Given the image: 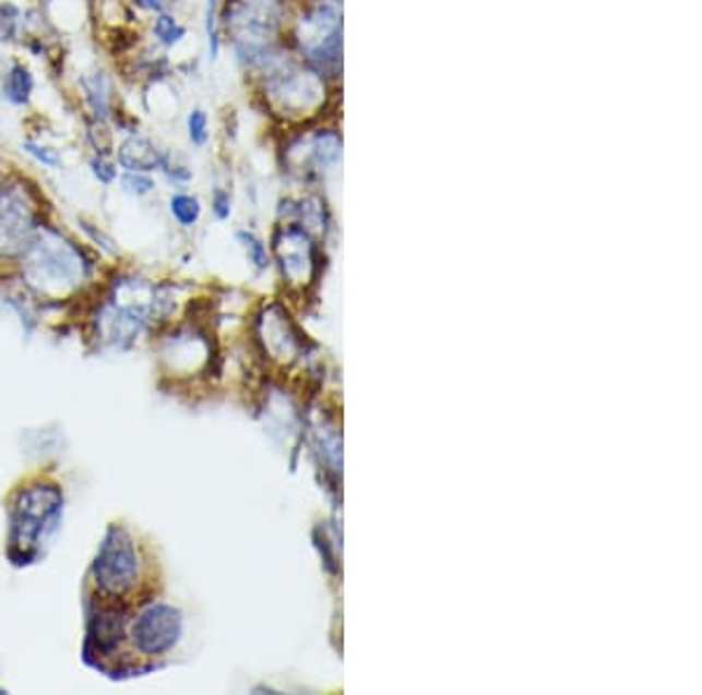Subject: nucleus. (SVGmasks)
Here are the masks:
<instances>
[{"label": "nucleus", "mask_w": 702, "mask_h": 695, "mask_svg": "<svg viewBox=\"0 0 702 695\" xmlns=\"http://www.w3.org/2000/svg\"><path fill=\"white\" fill-rule=\"evenodd\" d=\"M296 0H223V34L235 67L255 75L288 40Z\"/></svg>", "instance_id": "2"}, {"label": "nucleus", "mask_w": 702, "mask_h": 695, "mask_svg": "<svg viewBox=\"0 0 702 695\" xmlns=\"http://www.w3.org/2000/svg\"><path fill=\"white\" fill-rule=\"evenodd\" d=\"M260 339H263L265 349L272 354V359L290 361L296 359L300 349V335L293 328L288 314H284L279 307H270L260 319Z\"/></svg>", "instance_id": "14"}, {"label": "nucleus", "mask_w": 702, "mask_h": 695, "mask_svg": "<svg viewBox=\"0 0 702 695\" xmlns=\"http://www.w3.org/2000/svg\"><path fill=\"white\" fill-rule=\"evenodd\" d=\"M80 120V139H83V145L87 153H106L112 155V148H116V132L108 122H99L87 116H78Z\"/></svg>", "instance_id": "20"}, {"label": "nucleus", "mask_w": 702, "mask_h": 695, "mask_svg": "<svg viewBox=\"0 0 702 695\" xmlns=\"http://www.w3.org/2000/svg\"><path fill=\"white\" fill-rule=\"evenodd\" d=\"M323 3H335V5H342V0H323Z\"/></svg>", "instance_id": "30"}, {"label": "nucleus", "mask_w": 702, "mask_h": 695, "mask_svg": "<svg viewBox=\"0 0 702 695\" xmlns=\"http://www.w3.org/2000/svg\"><path fill=\"white\" fill-rule=\"evenodd\" d=\"M211 212H214V216L225 223V220H230L233 216V192L223 188V185H216L214 192H211Z\"/></svg>", "instance_id": "27"}, {"label": "nucleus", "mask_w": 702, "mask_h": 695, "mask_svg": "<svg viewBox=\"0 0 702 695\" xmlns=\"http://www.w3.org/2000/svg\"><path fill=\"white\" fill-rule=\"evenodd\" d=\"M85 161H87V169L96 183L104 185V188L116 185L118 176H120V167H118L116 157L106 155V153H87Z\"/></svg>", "instance_id": "24"}, {"label": "nucleus", "mask_w": 702, "mask_h": 695, "mask_svg": "<svg viewBox=\"0 0 702 695\" xmlns=\"http://www.w3.org/2000/svg\"><path fill=\"white\" fill-rule=\"evenodd\" d=\"M255 99L265 116L284 129H296L319 122L331 101V83L321 73L282 45L260 69L249 77Z\"/></svg>", "instance_id": "1"}, {"label": "nucleus", "mask_w": 702, "mask_h": 695, "mask_svg": "<svg viewBox=\"0 0 702 695\" xmlns=\"http://www.w3.org/2000/svg\"><path fill=\"white\" fill-rule=\"evenodd\" d=\"M63 496L55 484H31L22 490L12 513V548L24 558L38 548L59 523Z\"/></svg>", "instance_id": "7"}, {"label": "nucleus", "mask_w": 702, "mask_h": 695, "mask_svg": "<svg viewBox=\"0 0 702 695\" xmlns=\"http://www.w3.org/2000/svg\"><path fill=\"white\" fill-rule=\"evenodd\" d=\"M204 40H206V57L211 63H216L225 50V34H223V0H204Z\"/></svg>", "instance_id": "19"}, {"label": "nucleus", "mask_w": 702, "mask_h": 695, "mask_svg": "<svg viewBox=\"0 0 702 695\" xmlns=\"http://www.w3.org/2000/svg\"><path fill=\"white\" fill-rule=\"evenodd\" d=\"M34 3H36L43 12L50 14V12H52V8L59 3V0H34Z\"/></svg>", "instance_id": "29"}, {"label": "nucleus", "mask_w": 702, "mask_h": 695, "mask_svg": "<svg viewBox=\"0 0 702 695\" xmlns=\"http://www.w3.org/2000/svg\"><path fill=\"white\" fill-rule=\"evenodd\" d=\"M183 127H186V139L190 143V148L204 151L211 141V112L200 104L190 106L186 110Z\"/></svg>", "instance_id": "22"}, {"label": "nucleus", "mask_w": 702, "mask_h": 695, "mask_svg": "<svg viewBox=\"0 0 702 695\" xmlns=\"http://www.w3.org/2000/svg\"><path fill=\"white\" fill-rule=\"evenodd\" d=\"M237 241H239V247L243 249V253H247L249 257V263L258 269V272H263L270 267V251L267 247L263 244V239H258L253 232L249 230H239L237 232Z\"/></svg>", "instance_id": "26"}, {"label": "nucleus", "mask_w": 702, "mask_h": 695, "mask_svg": "<svg viewBox=\"0 0 702 695\" xmlns=\"http://www.w3.org/2000/svg\"><path fill=\"white\" fill-rule=\"evenodd\" d=\"M167 145H162L155 134H151L143 124L132 129L122 136L116 139V148H112V157H116L120 171H145V173H157L162 157H165Z\"/></svg>", "instance_id": "13"}, {"label": "nucleus", "mask_w": 702, "mask_h": 695, "mask_svg": "<svg viewBox=\"0 0 702 695\" xmlns=\"http://www.w3.org/2000/svg\"><path fill=\"white\" fill-rule=\"evenodd\" d=\"M17 263L24 284L45 298L71 296L92 274L87 249L50 220L40 225Z\"/></svg>", "instance_id": "3"}, {"label": "nucleus", "mask_w": 702, "mask_h": 695, "mask_svg": "<svg viewBox=\"0 0 702 695\" xmlns=\"http://www.w3.org/2000/svg\"><path fill=\"white\" fill-rule=\"evenodd\" d=\"M124 633V611L118 607H104L92 621V639L99 649H116Z\"/></svg>", "instance_id": "18"}, {"label": "nucleus", "mask_w": 702, "mask_h": 695, "mask_svg": "<svg viewBox=\"0 0 702 695\" xmlns=\"http://www.w3.org/2000/svg\"><path fill=\"white\" fill-rule=\"evenodd\" d=\"M71 92L78 116L108 122L124 108L122 83L110 61L92 59L71 71Z\"/></svg>", "instance_id": "8"}, {"label": "nucleus", "mask_w": 702, "mask_h": 695, "mask_svg": "<svg viewBox=\"0 0 702 695\" xmlns=\"http://www.w3.org/2000/svg\"><path fill=\"white\" fill-rule=\"evenodd\" d=\"M45 220L40 185L22 171H8L0 181V261H20Z\"/></svg>", "instance_id": "5"}, {"label": "nucleus", "mask_w": 702, "mask_h": 695, "mask_svg": "<svg viewBox=\"0 0 702 695\" xmlns=\"http://www.w3.org/2000/svg\"><path fill=\"white\" fill-rule=\"evenodd\" d=\"M157 173L165 176V179H167L174 188H178V190H183V188L190 185L192 179H194V171L186 165L183 159H178L171 148L165 151V157H162V165H159V171H157Z\"/></svg>", "instance_id": "25"}, {"label": "nucleus", "mask_w": 702, "mask_h": 695, "mask_svg": "<svg viewBox=\"0 0 702 695\" xmlns=\"http://www.w3.org/2000/svg\"><path fill=\"white\" fill-rule=\"evenodd\" d=\"M40 87L34 61L24 55H5L3 77H0V106L17 112L34 110L36 94Z\"/></svg>", "instance_id": "12"}, {"label": "nucleus", "mask_w": 702, "mask_h": 695, "mask_svg": "<svg viewBox=\"0 0 702 695\" xmlns=\"http://www.w3.org/2000/svg\"><path fill=\"white\" fill-rule=\"evenodd\" d=\"M342 159V134L329 124H305L286 129L282 145V161L288 173L302 181L323 179L337 169Z\"/></svg>", "instance_id": "6"}, {"label": "nucleus", "mask_w": 702, "mask_h": 695, "mask_svg": "<svg viewBox=\"0 0 702 695\" xmlns=\"http://www.w3.org/2000/svg\"><path fill=\"white\" fill-rule=\"evenodd\" d=\"M132 635L141 654H167L183 635V613L169 604H153L136 619Z\"/></svg>", "instance_id": "11"}, {"label": "nucleus", "mask_w": 702, "mask_h": 695, "mask_svg": "<svg viewBox=\"0 0 702 695\" xmlns=\"http://www.w3.org/2000/svg\"><path fill=\"white\" fill-rule=\"evenodd\" d=\"M139 578V558L132 537L122 527L108 529L94 562V580L106 595L120 597L132 590Z\"/></svg>", "instance_id": "9"}, {"label": "nucleus", "mask_w": 702, "mask_h": 695, "mask_svg": "<svg viewBox=\"0 0 702 695\" xmlns=\"http://www.w3.org/2000/svg\"><path fill=\"white\" fill-rule=\"evenodd\" d=\"M272 253L279 263L282 277L286 284L305 288L314 281L317 274V241L314 235L307 232L298 223L276 225L272 235Z\"/></svg>", "instance_id": "10"}, {"label": "nucleus", "mask_w": 702, "mask_h": 695, "mask_svg": "<svg viewBox=\"0 0 702 695\" xmlns=\"http://www.w3.org/2000/svg\"><path fill=\"white\" fill-rule=\"evenodd\" d=\"M28 3L26 0H0V55L22 52Z\"/></svg>", "instance_id": "16"}, {"label": "nucleus", "mask_w": 702, "mask_h": 695, "mask_svg": "<svg viewBox=\"0 0 702 695\" xmlns=\"http://www.w3.org/2000/svg\"><path fill=\"white\" fill-rule=\"evenodd\" d=\"M159 3L165 10H174V12H181L186 8V0H159Z\"/></svg>", "instance_id": "28"}, {"label": "nucleus", "mask_w": 702, "mask_h": 695, "mask_svg": "<svg viewBox=\"0 0 702 695\" xmlns=\"http://www.w3.org/2000/svg\"><path fill=\"white\" fill-rule=\"evenodd\" d=\"M116 185L127 197L145 200L157 190V179H155V173H145V171H120Z\"/></svg>", "instance_id": "23"}, {"label": "nucleus", "mask_w": 702, "mask_h": 695, "mask_svg": "<svg viewBox=\"0 0 702 695\" xmlns=\"http://www.w3.org/2000/svg\"><path fill=\"white\" fill-rule=\"evenodd\" d=\"M202 212H204L202 200L188 190H176L169 197V214L176 220V225H181L186 230L194 228V225L200 223Z\"/></svg>", "instance_id": "21"}, {"label": "nucleus", "mask_w": 702, "mask_h": 695, "mask_svg": "<svg viewBox=\"0 0 702 695\" xmlns=\"http://www.w3.org/2000/svg\"><path fill=\"white\" fill-rule=\"evenodd\" d=\"M143 34L157 47V50H162L165 55H174L178 47L186 45V40L190 38V26L181 20V14L178 12L165 10L143 22Z\"/></svg>", "instance_id": "15"}, {"label": "nucleus", "mask_w": 702, "mask_h": 695, "mask_svg": "<svg viewBox=\"0 0 702 695\" xmlns=\"http://www.w3.org/2000/svg\"><path fill=\"white\" fill-rule=\"evenodd\" d=\"M20 151L24 157H28L36 167L45 171H61L63 165H67L61 145L43 136L40 132H26L20 139Z\"/></svg>", "instance_id": "17"}, {"label": "nucleus", "mask_w": 702, "mask_h": 695, "mask_svg": "<svg viewBox=\"0 0 702 695\" xmlns=\"http://www.w3.org/2000/svg\"><path fill=\"white\" fill-rule=\"evenodd\" d=\"M288 45L307 67L321 73L331 85L342 75V10L335 3L309 0L298 3L288 26Z\"/></svg>", "instance_id": "4"}]
</instances>
